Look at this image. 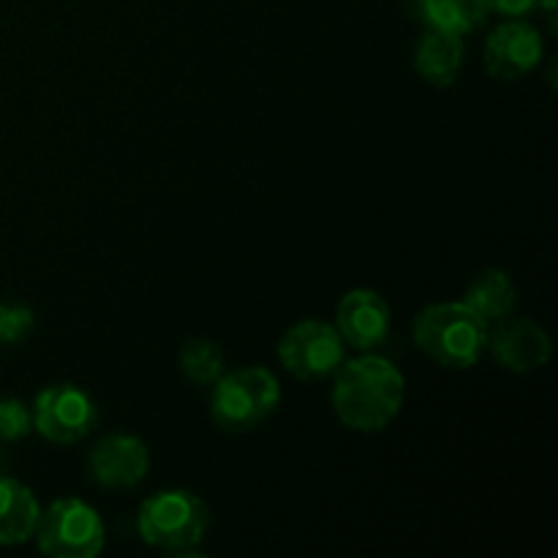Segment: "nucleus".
Wrapping results in <instances>:
<instances>
[{"label": "nucleus", "mask_w": 558, "mask_h": 558, "mask_svg": "<svg viewBox=\"0 0 558 558\" xmlns=\"http://www.w3.org/2000/svg\"><path fill=\"white\" fill-rule=\"evenodd\" d=\"M180 371L196 387H213L223 374V352L210 338H191L180 349Z\"/></svg>", "instance_id": "nucleus-16"}, {"label": "nucleus", "mask_w": 558, "mask_h": 558, "mask_svg": "<svg viewBox=\"0 0 558 558\" xmlns=\"http://www.w3.org/2000/svg\"><path fill=\"white\" fill-rule=\"evenodd\" d=\"M543 33L523 20H507L485 38V69L501 82H518L543 63Z\"/></svg>", "instance_id": "nucleus-8"}, {"label": "nucleus", "mask_w": 558, "mask_h": 558, "mask_svg": "<svg viewBox=\"0 0 558 558\" xmlns=\"http://www.w3.org/2000/svg\"><path fill=\"white\" fill-rule=\"evenodd\" d=\"M87 472L101 488H136L150 472V450L140 436L107 434L93 445L87 456Z\"/></svg>", "instance_id": "nucleus-9"}, {"label": "nucleus", "mask_w": 558, "mask_h": 558, "mask_svg": "<svg viewBox=\"0 0 558 558\" xmlns=\"http://www.w3.org/2000/svg\"><path fill=\"white\" fill-rule=\"evenodd\" d=\"M98 425V409L90 392L71 381L44 387L33 401V430L52 445H76Z\"/></svg>", "instance_id": "nucleus-7"}, {"label": "nucleus", "mask_w": 558, "mask_h": 558, "mask_svg": "<svg viewBox=\"0 0 558 558\" xmlns=\"http://www.w3.org/2000/svg\"><path fill=\"white\" fill-rule=\"evenodd\" d=\"M463 54H466L463 36L428 27L414 47V69L428 85L450 87L461 74Z\"/></svg>", "instance_id": "nucleus-12"}, {"label": "nucleus", "mask_w": 558, "mask_h": 558, "mask_svg": "<svg viewBox=\"0 0 558 558\" xmlns=\"http://www.w3.org/2000/svg\"><path fill=\"white\" fill-rule=\"evenodd\" d=\"M392 311L387 300L374 289H352L336 308V330L343 343L354 349H376L390 336Z\"/></svg>", "instance_id": "nucleus-11"}, {"label": "nucleus", "mask_w": 558, "mask_h": 558, "mask_svg": "<svg viewBox=\"0 0 558 558\" xmlns=\"http://www.w3.org/2000/svg\"><path fill=\"white\" fill-rule=\"evenodd\" d=\"M407 398V379L385 357L365 354L343 360L332 381V412L343 428L357 434H379L398 417Z\"/></svg>", "instance_id": "nucleus-1"}, {"label": "nucleus", "mask_w": 558, "mask_h": 558, "mask_svg": "<svg viewBox=\"0 0 558 558\" xmlns=\"http://www.w3.org/2000/svg\"><path fill=\"white\" fill-rule=\"evenodd\" d=\"M136 526L150 548L174 556H194L210 526V510L191 490H158L140 505Z\"/></svg>", "instance_id": "nucleus-3"}, {"label": "nucleus", "mask_w": 558, "mask_h": 558, "mask_svg": "<svg viewBox=\"0 0 558 558\" xmlns=\"http://www.w3.org/2000/svg\"><path fill=\"white\" fill-rule=\"evenodd\" d=\"M33 434V409L20 398H0V441H22Z\"/></svg>", "instance_id": "nucleus-18"}, {"label": "nucleus", "mask_w": 558, "mask_h": 558, "mask_svg": "<svg viewBox=\"0 0 558 558\" xmlns=\"http://www.w3.org/2000/svg\"><path fill=\"white\" fill-rule=\"evenodd\" d=\"M278 360L300 381L327 379L347 360V343L336 325L319 319L298 322L278 341Z\"/></svg>", "instance_id": "nucleus-6"}, {"label": "nucleus", "mask_w": 558, "mask_h": 558, "mask_svg": "<svg viewBox=\"0 0 558 558\" xmlns=\"http://www.w3.org/2000/svg\"><path fill=\"white\" fill-rule=\"evenodd\" d=\"M417 9L425 25L452 36L477 31L490 14L488 0H417Z\"/></svg>", "instance_id": "nucleus-15"}, {"label": "nucleus", "mask_w": 558, "mask_h": 558, "mask_svg": "<svg viewBox=\"0 0 558 558\" xmlns=\"http://www.w3.org/2000/svg\"><path fill=\"white\" fill-rule=\"evenodd\" d=\"M36 327V314L22 303H0V347H16Z\"/></svg>", "instance_id": "nucleus-17"}, {"label": "nucleus", "mask_w": 558, "mask_h": 558, "mask_svg": "<svg viewBox=\"0 0 558 558\" xmlns=\"http://www.w3.org/2000/svg\"><path fill=\"white\" fill-rule=\"evenodd\" d=\"M463 303L474 311L483 322L496 325V322L512 316L518 305V289L510 272L499 270V267H488L480 272L472 283H469Z\"/></svg>", "instance_id": "nucleus-14"}, {"label": "nucleus", "mask_w": 558, "mask_h": 558, "mask_svg": "<svg viewBox=\"0 0 558 558\" xmlns=\"http://www.w3.org/2000/svg\"><path fill=\"white\" fill-rule=\"evenodd\" d=\"M488 322L480 319L463 300L428 305L414 319V343L439 368L466 371L488 352Z\"/></svg>", "instance_id": "nucleus-2"}, {"label": "nucleus", "mask_w": 558, "mask_h": 558, "mask_svg": "<svg viewBox=\"0 0 558 558\" xmlns=\"http://www.w3.org/2000/svg\"><path fill=\"white\" fill-rule=\"evenodd\" d=\"M281 403V385L276 374L262 365L229 371L213 385L210 414L227 434H248L259 428Z\"/></svg>", "instance_id": "nucleus-4"}, {"label": "nucleus", "mask_w": 558, "mask_h": 558, "mask_svg": "<svg viewBox=\"0 0 558 558\" xmlns=\"http://www.w3.org/2000/svg\"><path fill=\"white\" fill-rule=\"evenodd\" d=\"M33 537L49 558H93L104 550V523L87 501L58 499L41 510Z\"/></svg>", "instance_id": "nucleus-5"}, {"label": "nucleus", "mask_w": 558, "mask_h": 558, "mask_svg": "<svg viewBox=\"0 0 558 558\" xmlns=\"http://www.w3.org/2000/svg\"><path fill=\"white\" fill-rule=\"evenodd\" d=\"M488 352L496 363L510 374H534L545 368L554 357L550 336L534 319H507L496 322L488 330Z\"/></svg>", "instance_id": "nucleus-10"}, {"label": "nucleus", "mask_w": 558, "mask_h": 558, "mask_svg": "<svg viewBox=\"0 0 558 558\" xmlns=\"http://www.w3.org/2000/svg\"><path fill=\"white\" fill-rule=\"evenodd\" d=\"M41 518L36 494L25 483L0 474V545H22L33 539Z\"/></svg>", "instance_id": "nucleus-13"}, {"label": "nucleus", "mask_w": 558, "mask_h": 558, "mask_svg": "<svg viewBox=\"0 0 558 558\" xmlns=\"http://www.w3.org/2000/svg\"><path fill=\"white\" fill-rule=\"evenodd\" d=\"M537 5L539 0H488V9L507 16V20H523V16L532 14Z\"/></svg>", "instance_id": "nucleus-19"}]
</instances>
